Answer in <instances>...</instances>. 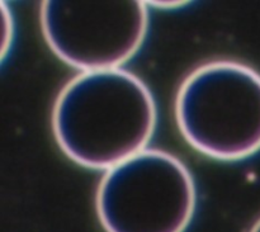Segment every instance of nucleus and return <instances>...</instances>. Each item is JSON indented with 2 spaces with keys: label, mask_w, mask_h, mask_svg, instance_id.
<instances>
[{
  "label": "nucleus",
  "mask_w": 260,
  "mask_h": 232,
  "mask_svg": "<svg viewBox=\"0 0 260 232\" xmlns=\"http://www.w3.org/2000/svg\"><path fill=\"white\" fill-rule=\"evenodd\" d=\"M157 123L146 84L123 69L89 71L61 89L52 131L63 154L89 169H112L146 150Z\"/></svg>",
  "instance_id": "nucleus-1"
},
{
  "label": "nucleus",
  "mask_w": 260,
  "mask_h": 232,
  "mask_svg": "<svg viewBox=\"0 0 260 232\" xmlns=\"http://www.w3.org/2000/svg\"><path fill=\"white\" fill-rule=\"evenodd\" d=\"M175 119L185 141L212 159L236 161L260 150V74L230 60L206 62L180 84Z\"/></svg>",
  "instance_id": "nucleus-2"
},
{
  "label": "nucleus",
  "mask_w": 260,
  "mask_h": 232,
  "mask_svg": "<svg viewBox=\"0 0 260 232\" xmlns=\"http://www.w3.org/2000/svg\"><path fill=\"white\" fill-rule=\"evenodd\" d=\"M196 202L189 170L159 149L144 150L107 170L95 197L106 232H184Z\"/></svg>",
  "instance_id": "nucleus-3"
},
{
  "label": "nucleus",
  "mask_w": 260,
  "mask_h": 232,
  "mask_svg": "<svg viewBox=\"0 0 260 232\" xmlns=\"http://www.w3.org/2000/svg\"><path fill=\"white\" fill-rule=\"evenodd\" d=\"M149 12L137 0H46L41 29L58 58L83 73L119 69L140 50Z\"/></svg>",
  "instance_id": "nucleus-4"
},
{
  "label": "nucleus",
  "mask_w": 260,
  "mask_h": 232,
  "mask_svg": "<svg viewBox=\"0 0 260 232\" xmlns=\"http://www.w3.org/2000/svg\"><path fill=\"white\" fill-rule=\"evenodd\" d=\"M3 4V57L5 56L8 50V46L12 42V18L7 13V7H5V3H2Z\"/></svg>",
  "instance_id": "nucleus-5"
},
{
  "label": "nucleus",
  "mask_w": 260,
  "mask_h": 232,
  "mask_svg": "<svg viewBox=\"0 0 260 232\" xmlns=\"http://www.w3.org/2000/svg\"><path fill=\"white\" fill-rule=\"evenodd\" d=\"M250 232H260V218H259L258 221H256L255 225H254L253 227H251Z\"/></svg>",
  "instance_id": "nucleus-6"
}]
</instances>
